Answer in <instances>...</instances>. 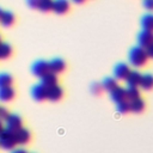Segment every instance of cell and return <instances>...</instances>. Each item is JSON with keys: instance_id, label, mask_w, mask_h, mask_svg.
Wrapping results in <instances>:
<instances>
[{"instance_id": "7a4b0ae2", "label": "cell", "mask_w": 153, "mask_h": 153, "mask_svg": "<svg viewBox=\"0 0 153 153\" xmlns=\"http://www.w3.org/2000/svg\"><path fill=\"white\" fill-rule=\"evenodd\" d=\"M17 145L18 143L16 139V131L5 128L0 134V147L6 151H12Z\"/></svg>"}, {"instance_id": "d4e9b609", "label": "cell", "mask_w": 153, "mask_h": 153, "mask_svg": "<svg viewBox=\"0 0 153 153\" xmlns=\"http://www.w3.org/2000/svg\"><path fill=\"white\" fill-rule=\"evenodd\" d=\"M127 97H128V100H133L137 97H141L140 96V91H139V87H134V86H128L127 87Z\"/></svg>"}, {"instance_id": "277c9868", "label": "cell", "mask_w": 153, "mask_h": 153, "mask_svg": "<svg viewBox=\"0 0 153 153\" xmlns=\"http://www.w3.org/2000/svg\"><path fill=\"white\" fill-rule=\"evenodd\" d=\"M31 72L35 76L41 79L43 75H45L48 72H50V65H49V62H47L44 60H38L31 66Z\"/></svg>"}, {"instance_id": "4fadbf2b", "label": "cell", "mask_w": 153, "mask_h": 153, "mask_svg": "<svg viewBox=\"0 0 153 153\" xmlns=\"http://www.w3.org/2000/svg\"><path fill=\"white\" fill-rule=\"evenodd\" d=\"M130 102V109H131V112L134 114H141L145 111L146 109V102L141 98V97H137L133 100H129Z\"/></svg>"}, {"instance_id": "4316f807", "label": "cell", "mask_w": 153, "mask_h": 153, "mask_svg": "<svg viewBox=\"0 0 153 153\" xmlns=\"http://www.w3.org/2000/svg\"><path fill=\"white\" fill-rule=\"evenodd\" d=\"M8 115H10L8 109L5 106H0V120H6Z\"/></svg>"}, {"instance_id": "1f68e13d", "label": "cell", "mask_w": 153, "mask_h": 153, "mask_svg": "<svg viewBox=\"0 0 153 153\" xmlns=\"http://www.w3.org/2000/svg\"><path fill=\"white\" fill-rule=\"evenodd\" d=\"M73 2H75V4H84L86 0H72Z\"/></svg>"}, {"instance_id": "44dd1931", "label": "cell", "mask_w": 153, "mask_h": 153, "mask_svg": "<svg viewBox=\"0 0 153 153\" xmlns=\"http://www.w3.org/2000/svg\"><path fill=\"white\" fill-rule=\"evenodd\" d=\"M12 53H13V48L11 47V44L5 43V42L0 43V59L1 60H6L11 57Z\"/></svg>"}, {"instance_id": "d6a6232c", "label": "cell", "mask_w": 153, "mask_h": 153, "mask_svg": "<svg viewBox=\"0 0 153 153\" xmlns=\"http://www.w3.org/2000/svg\"><path fill=\"white\" fill-rule=\"evenodd\" d=\"M4 129H5V127H4V124H2V122H1V120H0V134L2 133Z\"/></svg>"}, {"instance_id": "e0dca14e", "label": "cell", "mask_w": 153, "mask_h": 153, "mask_svg": "<svg viewBox=\"0 0 153 153\" xmlns=\"http://www.w3.org/2000/svg\"><path fill=\"white\" fill-rule=\"evenodd\" d=\"M14 23H16V16L10 11H4V13L0 18V24L5 27H10Z\"/></svg>"}, {"instance_id": "7c38bea8", "label": "cell", "mask_w": 153, "mask_h": 153, "mask_svg": "<svg viewBox=\"0 0 153 153\" xmlns=\"http://www.w3.org/2000/svg\"><path fill=\"white\" fill-rule=\"evenodd\" d=\"M110 98L112 102H115L116 104L120 103V102H123V100H127L128 97H127V88H123V87H117L115 88L112 92H110Z\"/></svg>"}, {"instance_id": "e575fe53", "label": "cell", "mask_w": 153, "mask_h": 153, "mask_svg": "<svg viewBox=\"0 0 153 153\" xmlns=\"http://www.w3.org/2000/svg\"><path fill=\"white\" fill-rule=\"evenodd\" d=\"M2 42V38H1V33H0V43Z\"/></svg>"}, {"instance_id": "9c48e42d", "label": "cell", "mask_w": 153, "mask_h": 153, "mask_svg": "<svg viewBox=\"0 0 153 153\" xmlns=\"http://www.w3.org/2000/svg\"><path fill=\"white\" fill-rule=\"evenodd\" d=\"M16 139L18 145H27L31 141V131L23 127L16 131Z\"/></svg>"}, {"instance_id": "3957f363", "label": "cell", "mask_w": 153, "mask_h": 153, "mask_svg": "<svg viewBox=\"0 0 153 153\" xmlns=\"http://www.w3.org/2000/svg\"><path fill=\"white\" fill-rule=\"evenodd\" d=\"M48 86H45L43 82L36 84L32 86L31 88V96L37 102H43L45 99H48Z\"/></svg>"}, {"instance_id": "f1b7e54d", "label": "cell", "mask_w": 153, "mask_h": 153, "mask_svg": "<svg viewBox=\"0 0 153 153\" xmlns=\"http://www.w3.org/2000/svg\"><path fill=\"white\" fill-rule=\"evenodd\" d=\"M39 1H41V0H26L27 5H29L31 8H38Z\"/></svg>"}, {"instance_id": "ffe728a7", "label": "cell", "mask_w": 153, "mask_h": 153, "mask_svg": "<svg viewBox=\"0 0 153 153\" xmlns=\"http://www.w3.org/2000/svg\"><path fill=\"white\" fill-rule=\"evenodd\" d=\"M140 24H141L143 30L153 32V13H147V14L142 16Z\"/></svg>"}, {"instance_id": "f546056e", "label": "cell", "mask_w": 153, "mask_h": 153, "mask_svg": "<svg viewBox=\"0 0 153 153\" xmlns=\"http://www.w3.org/2000/svg\"><path fill=\"white\" fill-rule=\"evenodd\" d=\"M146 50H147V54H148L149 59H153V43L149 44V45L146 48Z\"/></svg>"}, {"instance_id": "ac0fdd59", "label": "cell", "mask_w": 153, "mask_h": 153, "mask_svg": "<svg viewBox=\"0 0 153 153\" xmlns=\"http://www.w3.org/2000/svg\"><path fill=\"white\" fill-rule=\"evenodd\" d=\"M102 85H103V88L105 91H108L109 93L112 92L115 88L118 87V82H117V79L116 78H112V76H106L103 79L102 81Z\"/></svg>"}, {"instance_id": "8fae6325", "label": "cell", "mask_w": 153, "mask_h": 153, "mask_svg": "<svg viewBox=\"0 0 153 153\" xmlns=\"http://www.w3.org/2000/svg\"><path fill=\"white\" fill-rule=\"evenodd\" d=\"M49 65H50V71L56 73V74L63 73L66 71V68H67L66 62L62 59H59V57H55L51 61H49Z\"/></svg>"}, {"instance_id": "4dcf8cb0", "label": "cell", "mask_w": 153, "mask_h": 153, "mask_svg": "<svg viewBox=\"0 0 153 153\" xmlns=\"http://www.w3.org/2000/svg\"><path fill=\"white\" fill-rule=\"evenodd\" d=\"M12 153H27L25 149H14Z\"/></svg>"}, {"instance_id": "8992f818", "label": "cell", "mask_w": 153, "mask_h": 153, "mask_svg": "<svg viewBox=\"0 0 153 153\" xmlns=\"http://www.w3.org/2000/svg\"><path fill=\"white\" fill-rule=\"evenodd\" d=\"M130 67L127 65V63H123V62H120L115 66L114 68V76L117 79V80H126L130 73Z\"/></svg>"}, {"instance_id": "d6986e66", "label": "cell", "mask_w": 153, "mask_h": 153, "mask_svg": "<svg viewBox=\"0 0 153 153\" xmlns=\"http://www.w3.org/2000/svg\"><path fill=\"white\" fill-rule=\"evenodd\" d=\"M140 87H141L142 90H145V91H151V90H153V74H151V73L142 74Z\"/></svg>"}, {"instance_id": "603a6c76", "label": "cell", "mask_w": 153, "mask_h": 153, "mask_svg": "<svg viewBox=\"0 0 153 153\" xmlns=\"http://www.w3.org/2000/svg\"><path fill=\"white\" fill-rule=\"evenodd\" d=\"M13 85V76L8 73H0V88Z\"/></svg>"}, {"instance_id": "ba28073f", "label": "cell", "mask_w": 153, "mask_h": 153, "mask_svg": "<svg viewBox=\"0 0 153 153\" xmlns=\"http://www.w3.org/2000/svg\"><path fill=\"white\" fill-rule=\"evenodd\" d=\"M63 88L57 84V85H54L51 87L48 88V99L50 102H59L63 98Z\"/></svg>"}, {"instance_id": "484cf974", "label": "cell", "mask_w": 153, "mask_h": 153, "mask_svg": "<svg viewBox=\"0 0 153 153\" xmlns=\"http://www.w3.org/2000/svg\"><path fill=\"white\" fill-rule=\"evenodd\" d=\"M103 91H104V88H103L102 82H94V84L91 85V92L94 96H100Z\"/></svg>"}, {"instance_id": "30bf717a", "label": "cell", "mask_w": 153, "mask_h": 153, "mask_svg": "<svg viewBox=\"0 0 153 153\" xmlns=\"http://www.w3.org/2000/svg\"><path fill=\"white\" fill-rule=\"evenodd\" d=\"M71 10V4L68 0H54L53 11L57 14H66Z\"/></svg>"}, {"instance_id": "7402d4cb", "label": "cell", "mask_w": 153, "mask_h": 153, "mask_svg": "<svg viewBox=\"0 0 153 153\" xmlns=\"http://www.w3.org/2000/svg\"><path fill=\"white\" fill-rule=\"evenodd\" d=\"M116 110L118 114L121 115H126L128 112H131V109H130V102L127 99V100H123V102H120L117 103L116 105Z\"/></svg>"}, {"instance_id": "cb8c5ba5", "label": "cell", "mask_w": 153, "mask_h": 153, "mask_svg": "<svg viewBox=\"0 0 153 153\" xmlns=\"http://www.w3.org/2000/svg\"><path fill=\"white\" fill-rule=\"evenodd\" d=\"M53 6H54V0H41L38 5V10L42 12H49L53 11Z\"/></svg>"}, {"instance_id": "5bb4252c", "label": "cell", "mask_w": 153, "mask_h": 153, "mask_svg": "<svg viewBox=\"0 0 153 153\" xmlns=\"http://www.w3.org/2000/svg\"><path fill=\"white\" fill-rule=\"evenodd\" d=\"M14 97H16V91L12 86L0 88V102L7 103V102H11Z\"/></svg>"}, {"instance_id": "5b68a950", "label": "cell", "mask_w": 153, "mask_h": 153, "mask_svg": "<svg viewBox=\"0 0 153 153\" xmlns=\"http://www.w3.org/2000/svg\"><path fill=\"white\" fill-rule=\"evenodd\" d=\"M5 128H7L12 131L19 130L20 128H23V118L19 115L10 114L7 116V118L5 120Z\"/></svg>"}, {"instance_id": "2e32d148", "label": "cell", "mask_w": 153, "mask_h": 153, "mask_svg": "<svg viewBox=\"0 0 153 153\" xmlns=\"http://www.w3.org/2000/svg\"><path fill=\"white\" fill-rule=\"evenodd\" d=\"M41 82H43L45 86L48 87H51L54 85H57L59 84V78H57V74L54 73V72H48L45 75H43L41 78Z\"/></svg>"}, {"instance_id": "836d02e7", "label": "cell", "mask_w": 153, "mask_h": 153, "mask_svg": "<svg viewBox=\"0 0 153 153\" xmlns=\"http://www.w3.org/2000/svg\"><path fill=\"white\" fill-rule=\"evenodd\" d=\"M2 13H4V10H2V8H0V18H1V16H2Z\"/></svg>"}, {"instance_id": "6da1fadb", "label": "cell", "mask_w": 153, "mask_h": 153, "mask_svg": "<svg viewBox=\"0 0 153 153\" xmlns=\"http://www.w3.org/2000/svg\"><path fill=\"white\" fill-rule=\"evenodd\" d=\"M148 54H147V50L146 48H142V47H133L129 53H128V60H129V63L135 67V68H142L147 65L148 62Z\"/></svg>"}, {"instance_id": "9a60e30c", "label": "cell", "mask_w": 153, "mask_h": 153, "mask_svg": "<svg viewBox=\"0 0 153 153\" xmlns=\"http://www.w3.org/2000/svg\"><path fill=\"white\" fill-rule=\"evenodd\" d=\"M141 78L142 74L139 73L137 71H131L128 75V78L126 79V82L128 86H134V87H139L141 84Z\"/></svg>"}, {"instance_id": "83f0119b", "label": "cell", "mask_w": 153, "mask_h": 153, "mask_svg": "<svg viewBox=\"0 0 153 153\" xmlns=\"http://www.w3.org/2000/svg\"><path fill=\"white\" fill-rule=\"evenodd\" d=\"M142 5H143V7H145L147 11L153 12V0H143V1H142Z\"/></svg>"}, {"instance_id": "52a82bcc", "label": "cell", "mask_w": 153, "mask_h": 153, "mask_svg": "<svg viewBox=\"0 0 153 153\" xmlns=\"http://www.w3.org/2000/svg\"><path fill=\"white\" fill-rule=\"evenodd\" d=\"M137 43L140 47L147 48L149 44L153 43V32L142 29L137 35Z\"/></svg>"}]
</instances>
